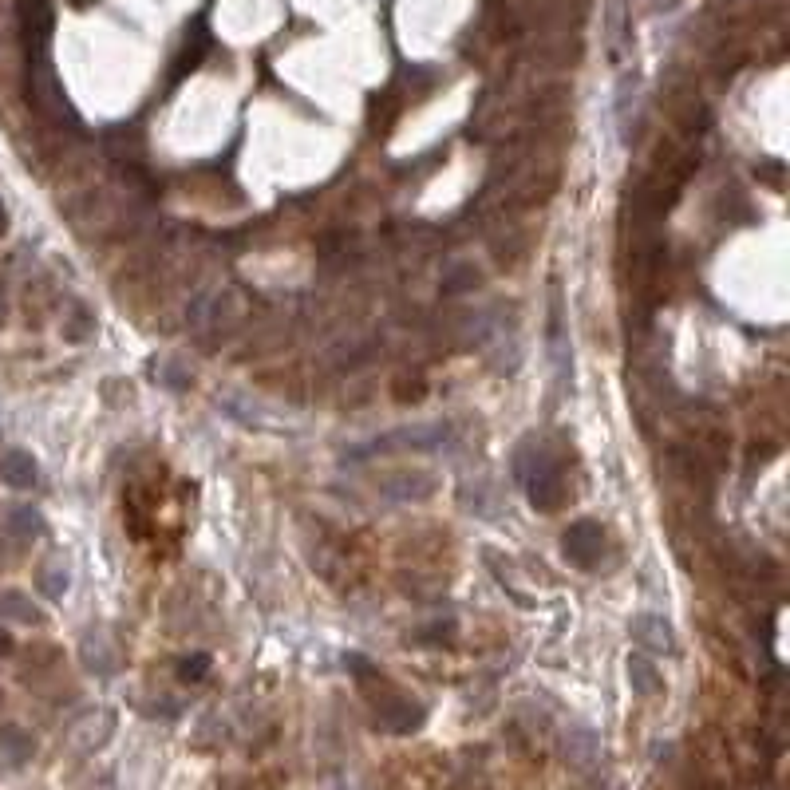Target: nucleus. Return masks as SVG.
I'll list each match as a JSON object with an SVG mask.
<instances>
[{
    "label": "nucleus",
    "mask_w": 790,
    "mask_h": 790,
    "mask_svg": "<svg viewBox=\"0 0 790 790\" xmlns=\"http://www.w3.org/2000/svg\"><path fill=\"white\" fill-rule=\"evenodd\" d=\"M514 471H518L522 486H526V494H530V502H534L538 510H557V506L565 502L561 463L553 459L546 447H538V443L518 447V455H514Z\"/></svg>",
    "instance_id": "1"
},
{
    "label": "nucleus",
    "mask_w": 790,
    "mask_h": 790,
    "mask_svg": "<svg viewBox=\"0 0 790 790\" xmlns=\"http://www.w3.org/2000/svg\"><path fill=\"white\" fill-rule=\"evenodd\" d=\"M561 550H565V557H569L573 565L593 569L597 557L605 553V530H601L597 522H573V526L565 530V538H561Z\"/></svg>",
    "instance_id": "2"
},
{
    "label": "nucleus",
    "mask_w": 790,
    "mask_h": 790,
    "mask_svg": "<svg viewBox=\"0 0 790 790\" xmlns=\"http://www.w3.org/2000/svg\"><path fill=\"white\" fill-rule=\"evenodd\" d=\"M423 704H415V700H407V696H399V692H384L380 700H376V723L384 727V731H395V735H407V731H415L419 723H423Z\"/></svg>",
    "instance_id": "3"
},
{
    "label": "nucleus",
    "mask_w": 790,
    "mask_h": 790,
    "mask_svg": "<svg viewBox=\"0 0 790 790\" xmlns=\"http://www.w3.org/2000/svg\"><path fill=\"white\" fill-rule=\"evenodd\" d=\"M447 439V427L431 423V427H399L388 439H376L364 455H380V451H431Z\"/></svg>",
    "instance_id": "4"
},
{
    "label": "nucleus",
    "mask_w": 790,
    "mask_h": 790,
    "mask_svg": "<svg viewBox=\"0 0 790 790\" xmlns=\"http://www.w3.org/2000/svg\"><path fill=\"white\" fill-rule=\"evenodd\" d=\"M632 48V20L625 0H609L605 4V52L613 64H621Z\"/></svg>",
    "instance_id": "5"
},
{
    "label": "nucleus",
    "mask_w": 790,
    "mask_h": 790,
    "mask_svg": "<svg viewBox=\"0 0 790 790\" xmlns=\"http://www.w3.org/2000/svg\"><path fill=\"white\" fill-rule=\"evenodd\" d=\"M20 4V24L28 36V48L44 52L48 36H52V0H16Z\"/></svg>",
    "instance_id": "6"
},
{
    "label": "nucleus",
    "mask_w": 790,
    "mask_h": 790,
    "mask_svg": "<svg viewBox=\"0 0 790 790\" xmlns=\"http://www.w3.org/2000/svg\"><path fill=\"white\" fill-rule=\"evenodd\" d=\"M0 478H4L12 490H32V486L40 482V467H36V459H32L28 451L12 447V451L0 455Z\"/></svg>",
    "instance_id": "7"
},
{
    "label": "nucleus",
    "mask_w": 790,
    "mask_h": 790,
    "mask_svg": "<svg viewBox=\"0 0 790 790\" xmlns=\"http://www.w3.org/2000/svg\"><path fill=\"white\" fill-rule=\"evenodd\" d=\"M632 640L652 648V652H676V636H672V625L656 613H640L632 621Z\"/></svg>",
    "instance_id": "8"
},
{
    "label": "nucleus",
    "mask_w": 790,
    "mask_h": 790,
    "mask_svg": "<svg viewBox=\"0 0 790 790\" xmlns=\"http://www.w3.org/2000/svg\"><path fill=\"white\" fill-rule=\"evenodd\" d=\"M32 95H36V103L52 115V119H68V103H64V91H60V83L52 76V68L40 60L36 64V72H32Z\"/></svg>",
    "instance_id": "9"
},
{
    "label": "nucleus",
    "mask_w": 790,
    "mask_h": 790,
    "mask_svg": "<svg viewBox=\"0 0 790 790\" xmlns=\"http://www.w3.org/2000/svg\"><path fill=\"white\" fill-rule=\"evenodd\" d=\"M380 486H384V494L395 498V502H411V498H427L435 490V478L423 471H399L392 478H384Z\"/></svg>",
    "instance_id": "10"
},
{
    "label": "nucleus",
    "mask_w": 790,
    "mask_h": 790,
    "mask_svg": "<svg viewBox=\"0 0 790 790\" xmlns=\"http://www.w3.org/2000/svg\"><path fill=\"white\" fill-rule=\"evenodd\" d=\"M4 530H8V538H16L20 546H24V542H36V538L44 534V514H40L36 506H12V510L4 514Z\"/></svg>",
    "instance_id": "11"
},
{
    "label": "nucleus",
    "mask_w": 790,
    "mask_h": 790,
    "mask_svg": "<svg viewBox=\"0 0 790 790\" xmlns=\"http://www.w3.org/2000/svg\"><path fill=\"white\" fill-rule=\"evenodd\" d=\"M0 621H12V625H40L44 613L32 597H24L20 589H0Z\"/></svg>",
    "instance_id": "12"
},
{
    "label": "nucleus",
    "mask_w": 790,
    "mask_h": 790,
    "mask_svg": "<svg viewBox=\"0 0 790 790\" xmlns=\"http://www.w3.org/2000/svg\"><path fill=\"white\" fill-rule=\"evenodd\" d=\"M68 585H72V569H68L64 557H48V561L36 569V589H40L48 601H60V597L68 593Z\"/></svg>",
    "instance_id": "13"
},
{
    "label": "nucleus",
    "mask_w": 790,
    "mask_h": 790,
    "mask_svg": "<svg viewBox=\"0 0 790 790\" xmlns=\"http://www.w3.org/2000/svg\"><path fill=\"white\" fill-rule=\"evenodd\" d=\"M0 759L8 767H20L32 759V739L20 727H0Z\"/></svg>",
    "instance_id": "14"
},
{
    "label": "nucleus",
    "mask_w": 790,
    "mask_h": 790,
    "mask_svg": "<svg viewBox=\"0 0 790 790\" xmlns=\"http://www.w3.org/2000/svg\"><path fill=\"white\" fill-rule=\"evenodd\" d=\"M629 680H632V692H636V696H656V692H660V672H656V664L644 660V656H629Z\"/></svg>",
    "instance_id": "15"
},
{
    "label": "nucleus",
    "mask_w": 790,
    "mask_h": 790,
    "mask_svg": "<svg viewBox=\"0 0 790 790\" xmlns=\"http://www.w3.org/2000/svg\"><path fill=\"white\" fill-rule=\"evenodd\" d=\"M83 664L91 668V672H99V676H107V672H115V664H119V656L111 652V644L103 640V636H87L83 640Z\"/></svg>",
    "instance_id": "16"
},
{
    "label": "nucleus",
    "mask_w": 790,
    "mask_h": 790,
    "mask_svg": "<svg viewBox=\"0 0 790 790\" xmlns=\"http://www.w3.org/2000/svg\"><path fill=\"white\" fill-rule=\"evenodd\" d=\"M569 731H573L577 739H569V735H565V751H569V759H573L577 767H585V763L597 755V739H593V731H589V727H569Z\"/></svg>",
    "instance_id": "17"
},
{
    "label": "nucleus",
    "mask_w": 790,
    "mask_h": 790,
    "mask_svg": "<svg viewBox=\"0 0 790 790\" xmlns=\"http://www.w3.org/2000/svg\"><path fill=\"white\" fill-rule=\"evenodd\" d=\"M550 352L553 360H557V368H565V324H561V301H557V293H553V305H550Z\"/></svg>",
    "instance_id": "18"
},
{
    "label": "nucleus",
    "mask_w": 790,
    "mask_h": 790,
    "mask_svg": "<svg viewBox=\"0 0 790 790\" xmlns=\"http://www.w3.org/2000/svg\"><path fill=\"white\" fill-rule=\"evenodd\" d=\"M451 273L455 277H443V293H463V289L478 285V269H471V265H455Z\"/></svg>",
    "instance_id": "19"
},
{
    "label": "nucleus",
    "mask_w": 790,
    "mask_h": 790,
    "mask_svg": "<svg viewBox=\"0 0 790 790\" xmlns=\"http://www.w3.org/2000/svg\"><path fill=\"white\" fill-rule=\"evenodd\" d=\"M210 672V656H194V660H182L178 664V676L182 680H202Z\"/></svg>",
    "instance_id": "20"
},
{
    "label": "nucleus",
    "mask_w": 790,
    "mask_h": 790,
    "mask_svg": "<svg viewBox=\"0 0 790 790\" xmlns=\"http://www.w3.org/2000/svg\"><path fill=\"white\" fill-rule=\"evenodd\" d=\"M91 324H95V320L83 313V309H72V324H68V336H72V340H83V332H87Z\"/></svg>",
    "instance_id": "21"
},
{
    "label": "nucleus",
    "mask_w": 790,
    "mask_h": 790,
    "mask_svg": "<svg viewBox=\"0 0 790 790\" xmlns=\"http://www.w3.org/2000/svg\"><path fill=\"white\" fill-rule=\"evenodd\" d=\"M8 652H12V636L0 629V656H8Z\"/></svg>",
    "instance_id": "22"
},
{
    "label": "nucleus",
    "mask_w": 790,
    "mask_h": 790,
    "mask_svg": "<svg viewBox=\"0 0 790 790\" xmlns=\"http://www.w3.org/2000/svg\"><path fill=\"white\" fill-rule=\"evenodd\" d=\"M8 230V210H4V202H0V234Z\"/></svg>",
    "instance_id": "23"
},
{
    "label": "nucleus",
    "mask_w": 790,
    "mask_h": 790,
    "mask_svg": "<svg viewBox=\"0 0 790 790\" xmlns=\"http://www.w3.org/2000/svg\"><path fill=\"white\" fill-rule=\"evenodd\" d=\"M340 790H364V787H360L356 779H344V783H340Z\"/></svg>",
    "instance_id": "24"
}]
</instances>
